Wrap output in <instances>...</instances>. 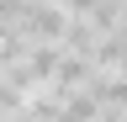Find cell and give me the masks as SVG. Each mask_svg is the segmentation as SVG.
<instances>
[{
    "label": "cell",
    "mask_w": 127,
    "mask_h": 122,
    "mask_svg": "<svg viewBox=\"0 0 127 122\" xmlns=\"http://www.w3.org/2000/svg\"><path fill=\"white\" fill-rule=\"evenodd\" d=\"M95 112H101V101L79 85V90H69V96H58V117L53 122H95Z\"/></svg>",
    "instance_id": "cell-3"
},
{
    "label": "cell",
    "mask_w": 127,
    "mask_h": 122,
    "mask_svg": "<svg viewBox=\"0 0 127 122\" xmlns=\"http://www.w3.org/2000/svg\"><path fill=\"white\" fill-rule=\"evenodd\" d=\"M58 42H32V48H27V69H32V80H37V85H48V74H53L58 69Z\"/></svg>",
    "instance_id": "cell-4"
},
{
    "label": "cell",
    "mask_w": 127,
    "mask_h": 122,
    "mask_svg": "<svg viewBox=\"0 0 127 122\" xmlns=\"http://www.w3.org/2000/svg\"><path fill=\"white\" fill-rule=\"evenodd\" d=\"M64 21H69V11H64L58 0H32V5H27V16L16 21V32H21L27 42H58Z\"/></svg>",
    "instance_id": "cell-1"
},
{
    "label": "cell",
    "mask_w": 127,
    "mask_h": 122,
    "mask_svg": "<svg viewBox=\"0 0 127 122\" xmlns=\"http://www.w3.org/2000/svg\"><path fill=\"white\" fill-rule=\"evenodd\" d=\"M85 90L101 106H117V112H127V80H117L111 69H90V80H85Z\"/></svg>",
    "instance_id": "cell-2"
}]
</instances>
